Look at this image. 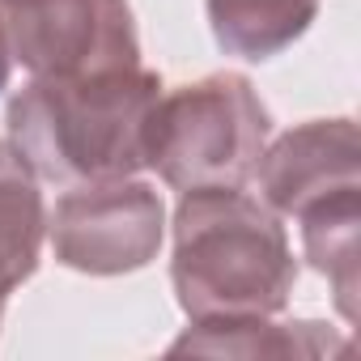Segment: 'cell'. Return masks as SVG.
<instances>
[{"label":"cell","instance_id":"3","mask_svg":"<svg viewBox=\"0 0 361 361\" xmlns=\"http://www.w3.org/2000/svg\"><path fill=\"white\" fill-rule=\"evenodd\" d=\"M272 136V115L243 73H209L161 90L145 128V166L174 192L247 188Z\"/></svg>","mask_w":361,"mask_h":361},{"label":"cell","instance_id":"10","mask_svg":"<svg viewBox=\"0 0 361 361\" xmlns=\"http://www.w3.org/2000/svg\"><path fill=\"white\" fill-rule=\"evenodd\" d=\"M302 247L314 272L331 281L336 310L344 323H357V226H361V188L310 204L302 217Z\"/></svg>","mask_w":361,"mask_h":361},{"label":"cell","instance_id":"5","mask_svg":"<svg viewBox=\"0 0 361 361\" xmlns=\"http://www.w3.org/2000/svg\"><path fill=\"white\" fill-rule=\"evenodd\" d=\"M0 26L30 77H90L140 64L128 0H0Z\"/></svg>","mask_w":361,"mask_h":361},{"label":"cell","instance_id":"2","mask_svg":"<svg viewBox=\"0 0 361 361\" xmlns=\"http://www.w3.org/2000/svg\"><path fill=\"white\" fill-rule=\"evenodd\" d=\"M170 285L192 323L264 319L289 306L298 259L264 200L243 188H196L174 209Z\"/></svg>","mask_w":361,"mask_h":361},{"label":"cell","instance_id":"8","mask_svg":"<svg viewBox=\"0 0 361 361\" xmlns=\"http://www.w3.org/2000/svg\"><path fill=\"white\" fill-rule=\"evenodd\" d=\"M47 204L39 192V174L9 140H0V298H9L39 272Z\"/></svg>","mask_w":361,"mask_h":361},{"label":"cell","instance_id":"9","mask_svg":"<svg viewBox=\"0 0 361 361\" xmlns=\"http://www.w3.org/2000/svg\"><path fill=\"white\" fill-rule=\"evenodd\" d=\"M319 13V0H209V26L226 56L272 60L293 47Z\"/></svg>","mask_w":361,"mask_h":361},{"label":"cell","instance_id":"11","mask_svg":"<svg viewBox=\"0 0 361 361\" xmlns=\"http://www.w3.org/2000/svg\"><path fill=\"white\" fill-rule=\"evenodd\" d=\"M9 77H13V51H9L5 26H0V90H9Z\"/></svg>","mask_w":361,"mask_h":361},{"label":"cell","instance_id":"6","mask_svg":"<svg viewBox=\"0 0 361 361\" xmlns=\"http://www.w3.org/2000/svg\"><path fill=\"white\" fill-rule=\"evenodd\" d=\"M259 200L276 217H302L310 204L361 188V140L353 119H310L259 153Z\"/></svg>","mask_w":361,"mask_h":361},{"label":"cell","instance_id":"4","mask_svg":"<svg viewBox=\"0 0 361 361\" xmlns=\"http://www.w3.org/2000/svg\"><path fill=\"white\" fill-rule=\"evenodd\" d=\"M56 264L85 276H123L157 259L166 238V204L145 178L77 183L47 217Z\"/></svg>","mask_w":361,"mask_h":361},{"label":"cell","instance_id":"7","mask_svg":"<svg viewBox=\"0 0 361 361\" xmlns=\"http://www.w3.org/2000/svg\"><path fill=\"white\" fill-rule=\"evenodd\" d=\"M170 353H204V357H348L353 344L314 319L272 323L264 319H221V323H192L170 344Z\"/></svg>","mask_w":361,"mask_h":361},{"label":"cell","instance_id":"12","mask_svg":"<svg viewBox=\"0 0 361 361\" xmlns=\"http://www.w3.org/2000/svg\"><path fill=\"white\" fill-rule=\"evenodd\" d=\"M0 319H5V298H0Z\"/></svg>","mask_w":361,"mask_h":361},{"label":"cell","instance_id":"1","mask_svg":"<svg viewBox=\"0 0 361 361\" xmlns=\"http://www.w3.org/2000/svg\"><path fill=\"white\" fill-rule=\"evenodd\" d=\"M161 90V77L140 64L90 77H35L5 106L9 145L39 178L60 188L140 174L145 128Z\"/></svg>","mask_w":361,"mask_h":361}]
</instances>
